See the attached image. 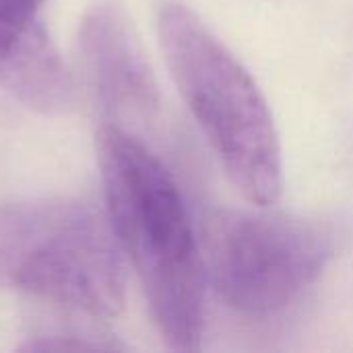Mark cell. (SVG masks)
<instances>
[{
  "label": "cell",
  "instance_id": "obj_7",
  "mask_svg": "<svg viewBox=\"0 0 353 353\" xmlns=\"http://www.w3.org/2000/svg\"><path fill=\"white\" fill-rule=\"evenodd\" d=\"M116 341H108L105 337L93 335H70V333H56V335H37L29 339L21 350L25 352H97V350H120Z\"/></svg>",
  "mask_w": 353,
  "mask_h": 353
},
{
  "label": "cell",
  "instance_id": "obj_5",
  "mask_svg": "<svg viewBox=\"0 0 353 353\" xmlns=\"http://www.w3.org/2000/svg\"><path fill=\"white\" fill-rule=\"evenodd\" d=\"M81 54L101 122L149 141L159 122L161 95L128 17L114 2L97 4L81 25Z\"/></svg>",
  "mask_w": 353,
  "mask_h": 353
},
{
  "label": "cell",
  "instance_id": "obj_3",
  "mask_svg": "<svg viewBox=\"0 0 353 353\" xmlns=\"http://www.w3.org/2000/svg\"><path fill=\"white\" fill-rule=\"evenodd\" d=\"M0 290L91 319H116L126 300V273L108 215L70 199L2 203Z\"/></svg>",
  "mask_w": 353,
  "mask_h": 353
},
{
  "label": "cell",
  "instance_id": "obj_4",
  "mask_svg": "<svg viewBox=\"0 0 353 353\" xmlns=\"http://www.w3.org/2000/svg\"><path fill=\"white\" fill-rule=\"evenodd\" d=\"M205 273L221 302L250 321H269L316 285L335 252L333 232L294 213L221 209L199 221Z\"/></svg>",
  "mask_w": 353,
  "mask_h": 353
},
{
  "label": "cell",
  "instance_id": "obj_1",
  "mask_svg": "<svg viewBox=\"0 0 353 353\" xmlns=\"http://www.w3.org/2000/svg\"><path fill=\"white\" fill-rule=\"evenodd\" d=\"M97 159L105 215L143 288L153 325L174 352H196L205 327V256L186 194L153 145L101 122Z\"/></svg>",
  "mask_w": 353,
  "mask_h": 353
},
{
  "label": "cell",
  "instance_id": "obj_6",
  "mask_svg": "<svg viewBox=\"0 0 353 353\" xmlns=\"http://www.w3.org/2000/svg\"><path fill=\"white\" fill-rule=\"evenodd\" d=\"M46 0H0V81L14 60L41 35L39 8Z\"/></svg>",
  "mask_w": 353,
  "mask_h": 353
},
{
  "label": "cell",
  "instance_id": "obj_2",
  "mask_svg": "<svg viewBox=\"0 0 353 353\" xmlns=\"http://www.w3.org/2000/svg\"><path fill=\"white\" fill-rule=\"evenodd\" d=\"M157 35L176 89L228 180L256 207L281 194V143L256 81L182 2H163Z\"/></svg>",
  "mask_w": 353,
  "mask_h": 353
}]
</instances>
